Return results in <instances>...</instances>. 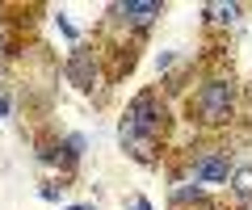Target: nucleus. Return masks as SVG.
I'll return each instance as SVG.
<instances>
[{"label":"nucleus","instance_id":"obj_11","mask_svg":"<svg viewBox=\"0 0 252 210\" xmlns=\"http://www.w3.org/2000/svg\"><path fill=\"white\" fill-rule=\"evenodd\" d=\"M55 26H59V34H63V38H72V42L80 38V34H76V26L67 21V13H59V17H55Z\"/></svg>","mask_w":252,"mask_h":210},{"label":"nucleus","instance_id":"obj_10","mask_svg":"<svg viewBox=\"0 0 252 210\" xmlns=\"http://www.w3.org/2000/svg\"><path fill=\"white\" fill-rule=\"evenodd\" d=\"M38 198H42V202H59V198H63V185H55V181H46L42 189H38Z\"/></svg>","mask_w":252,"mask_h":210},{"label":"nucleus","instance_id":"obj_6","mask_svg":"<svg viewBox=\"0 0 252 210\" xmlns=\"http://www.w3.org/2000/svg\"><path fill=\"white\" fill-rule=\"evenodd\" d=\"M63 76H67V80H72L80 92H89L93 84H97V76H101L97 55H93L89 46H76L72 55H67V63H63Z\"/></svg>","mask_w":252,"mask_h":210},{"label":"nucleus","instance_id":"obj_1","mask_svg":"<svg viewBox=\"0 0 252 210\" xmlns=\"http://www.w3.org/2000/svg\"><path fill=\"white\" fill-rule=\"evenodd\" d=\"M164 122H168V110L156 89H143L130 105H126L122 122H118V143L130 160L139 164H156L160 160V135H164Z\"/></svg>","mask_w":252,"mask_h":210},{"label":"nucleus","instance_id":"obj_12","mask_svg":"<svg viewBox=\"0 0 252 210\" xmlns=\"http://www.w3.org/2000/svg\"><path fill=\"white\" fill-rule=\"evenodd\" d=\"M172 63H177V51H164V55L160 59H156V67H160V72H168V67Z\"/></svg>","mask_w":252,"mask_h":210},{"label":"nucleus","instance_id":"obj_9","mask_svg":"<svg viewBox=\"0 0 252 210\" xmlns=\"http://www.w3.org/2000/svg\"><path fill=\"white\" fill-rule=\"evenodd\" d=\"M227 185H231V198L240 202V206H248L252 202V164H235Z\"/></svg>","mask_w":252,"mask_h":210},{"label":"nucleus","instance_id":"obj_5","mask_svg":"<svg viewBox=\"0 0 252 210\" xmlns=\"http://www.w3.org/2000/svg\"><path fill=\"white\" fill-rule=\"evenodd\" d=\"M84 151H89V139H84L80 130H72V135H63L59 143L42 147V151H38V160H42V164H59L63 173H72V168L84 160Z\"/></svg>","mask_w":252,"mask_h":210},{"label":"nucleus","instance_id":"obj_2","mask_svg":"<svg viewBox=\"0 0 252 210\" xmlns=\"http://www.w3.org/2000/svg\"><path fill=\"white\" fill-rule=\"evenodd\" d=\"M189 110H193V118L202 126H223L231 118V110H235V80L231 76H210V80H202V89L189 101Z\"/></svg>","mask_w":252,"mask_h":210},{"label":"nucleus","instance_id":"obj_13","mask_svg":"<svg viewBox=\"0 0 252 210\" xmlns=\"http://www.w3.org/2000/svg\"><path fill=\"white\" fill-rule=\"evenodd\" d=\"M130 210H156V206H152L147 198H130Z\"/></svg>","mask_w":252,"mask_h":210},{"label":"nucleus","instance_id":"obj_16","mask_svg":"<svg viewBox=\"0 0 252 210\" xmlns=\"http://www.w3.org/2000/svg\"><path fill=\"white\" fill-rule=\"evenodd\" d=\"M0 72H4V63H0Z\"/></svg>","mask_w":252,"mask_h":210},{"label":"nucleus","instance_id":"obj_3","mask_svg":"<svg viewBox=\"0 0 252 210\" xmlns=\"http://www.w3.org/2000/svg\"><path fill=\"white\" fill-rule=\"evenodd\" d=\"M231 155L223 151V147H206L202 155H193L189 160V185H202V189H210V185H227L231 181Z\"/></svg>","mask_w":252,"mask_h":210},{"label":"nucleus","instance_id":"obj_8","mask_svg":"<svg viewBox=\"0 0 252 210\" xmlns=\"http://www.w3.org/2000/svg\"><path fill=\"white\" fill-rule=\"evenodd\" d=\"M240 13H244V4H235V0H215V4H202V17L210 21V26H235L240 21Z\"/></svg>","mask_w":252,"mask_h":210},{"label":"nucleus","instance_id":"obj_4","mask_svg":"<svg viewBox=\"0 0 252 210\" xmlns=\"http://www.w3.org/2000/svg\"><path fill=\"white\" fill-rule=\"evenodd\" d=\"M105 13H109L114 26H126V30H139V34H143V30L164 13V4L160 0H114Z\"/></svg>","mask_w":252,"mask_h":210},{"label":"nucleus","instance_id":"obj_14","mask_svg":"<svg viewBox=\"0 0 252 210\" xmlns=\"http://www.w3.org/2000/svg\"><path fill=\"white\" fill-rule=\"evenodd\" d=\"M9 114H13V101L4 97V92H0V118H9Z\"/></svg>","mask_w":252,"mask_h":210},{"label":"nucleus","instance_id":"obj_7","mask_svg":"<svg viewBox=\"0 0 252 210\" xmlns=\"http://www.w3.org/2000/svg\"><path fill=\"white\" fill-rule=\"evenodd\" d=\"M168 206L172 210H210V202H206V189L202 185H172V193H168Z\"/></svg>","mask_w":252,"mask_h":210},{"label":"nucleus","instance_id":"obj_15","mask_svg":"<svg viewBox=\"0 0 252 210\" xmlns=\"http://www.w3.org/2000/svg\"><path fill=\"white\" fill-rule=\"evenodd\" d=\"M63 210H97L93 202H76V206H63Z\"/></svg>","mask_w":252,"mask_h":210}]
</instances>
